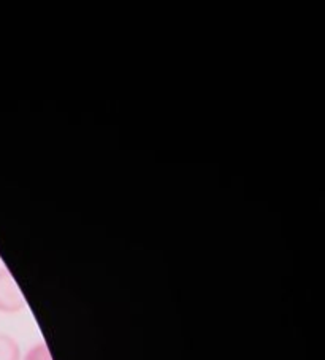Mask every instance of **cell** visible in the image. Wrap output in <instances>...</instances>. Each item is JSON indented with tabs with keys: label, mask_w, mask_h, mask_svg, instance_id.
<instances>
[{
	"label": "cell",
	"mask_w": 325,
	"mask_h": 360,
	"mask_svg": "<svg viewBox=\"0 0 325 360\" xmlns=\"http://www.w3.org/2000/svg\"><path fill=\"white\" fill-rule=\"evenodd\" d=\"M26 308V299L7 269H0V313L15 314Z\"/></svg>",
	"instance_id": "cell-1"
},
{
	"label": "cell",
	"mask_w": 325,
	"mask_h": 360,
	"mask_svg": "<svg viewBox=\"0 0 325 360\" xmlns=\"http://www.w3.org/2000/svg\"><path fill=\"white\" fill-rule=\"evenodd\" d=\"M21 347L10 335L0 333V360H21Z\"/></svg>",
	"instance_id": "cell-2"
},
{
	"label": "cell",
	"mask_w": 325,
	"mask_h": 360,
	"mask_svg": "<svg viewBox=\"0 0 325 360\" xmlns=\"http://www.w3.org/2000/svg\"><path fill=\"white\" fill-rule=\"evenodd\" d=\"M21 360H53L51 352H49V347L46 343H35L34 346L29 347V351L24 354Z\"/></svg>",
	"instance_id": "cell-3"
}]
</instances>
